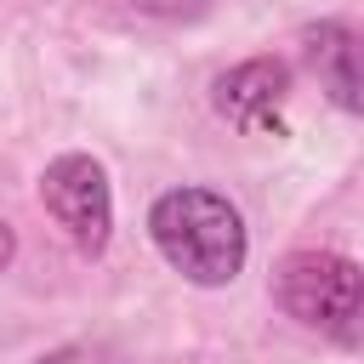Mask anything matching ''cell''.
I'll return each instance as SVG.
<instances>
[{
  "instance_id": "1",
  "label": "cell",
  "mask_w": 364,
  "mask_h": 364,
  "mask_svg": "<svg viewBox=\"0 0 364 364\" xmlns=\"http://www.w3.org/2000/svg\"><path fill=\"white\" fill-rule=\"evenodd\" d=\"M148 233L159 245V256L199 290H222L245 273V256H250V233H245V216L210 193V188H171L154 199L148 210Z\"/></svg>"
},
{
  "instance_id": "2",
  "label": "cell",
  "mask_w": 364,
  "mask_h": 364,
  "mask_svg": "<svg viewBox=\"0 0 364 364\" xmlns=\"http://www.w3.org/2000/svg\"><path fill=\"white\" fill-rule=\"evenodd\" d=\"M273 301L307 324L324 330L336 341H353V318H358V267L341 250H290L273 273Z\"/></svg>"
},
{
  "instance_id": "3",
  "label": "cell",
  "mask_w": 364,
  "mask_h": 364,
  "mask_svg": "<svg viewBox=\"0 0 364 364\" xmlns=\"http://www.w3.org/2000/svg\"><path fill=\"white\" fill-rule=\"evenodd\" d=\"M40 205L46 216L68 233V245L80 256H102L108 233H114V188L108 171L91 154H57L40 176Z\"/></svg>"
},
{
  "instance_id": "4",
  "label": "cell",
  "mask_w": 364,
  "mask_h": 364,
  "mask_svg": "<svg viewBox=\"0 0 364 364\" xmlns=\"http://www.w3.org/2000/svg\"><path fill=\"white\" fill-rule=\"evenodd\" d=\"M284 97H290V68L279 57H250L228 74H216L210 102L228 125L250 131V136H284Z\"/></svg>"
},
{
  "instance_id": "5",
  "label": "cell",
  "mask_w": 364,
  "mask_h": 364,
  "mask_svg": "<svg viewBox=\"0 0 364 364\" xmlns=\"http://www.w3.org/2000/svg\"><path fill=\"white\" fill-rule=\"evenodd\" d=\"M301 57L324 80L330 102L341 114H358V68H353V28L347 23H313L301 28Z\"/></svg>"
},
{
  "instance_id": "6",
  "label": "cell",
  "mask_w": 364,
  "mask_h": 364,
  "mask_svg": "<svg viewBox=\"0 0 364 364\" xmlns=\"http://www.w3.org/2000/svg\"><path fill=\"white\" fill-rule=\"evenodd\" d=\"M142 17H165V23H182V17H199L210 0H131Z\"/></svg>"
},
{
  "instance_id": "7",
  "label": "cell",
  "mask_w": 364,
  "mask_h": 364,
  "mask_svg": "<svg viewBox=\"0 0 364 364\" xmlns=\"http://www.w3.org/2000/svg\"><path fill=\"white\" fill-rule=\"evenodd\" d=\"M34 364H97V353H91V347H57V353H46V358H34Z\"/></svg>"
},
{
  "instance_id": "8",
  "label": "cell",
  "mask_w": 364,
  "mask_h": 364,
  "mask_svg": "<svg viewBox=\"0 0 364 364\" xmlns=\"http://www.w3.org/2000/svg\"><path fill=\"white\" fill-rule=\"evenodd\" d=\"M11 256H17V233H11V222L0 216V273L11 267Z\"/></svg>"
}]
</instances>
